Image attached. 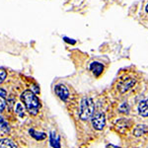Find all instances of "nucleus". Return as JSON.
<instances>
[{"label": "nucleus", "mask_w": 148, "mask_h": 148, "mask_svg": "<svg viewBox=\"0 0 148 148\" xmlns=\"http://www.w3.org/2000/svg\"><path fill=\"white\" fill-rule=\"evenodd\" d=\"M90 70L95 74V76H100L104 71V65L100 62H92L90 65Z\"/></svg>", "instance_id": "obj_7"}, {"label": "nucleus", "mask_w": 148, "mask_h": 148, "mask_svg": "<svg viewBox=\"0 0 148 148\" xmlns=\"http://www.w3.org/2000/svg\"><path fill=\"white\" fill-rule=\"evenodd\" d=\"M107 147H108V148H120V147H118V146H114V145H112V144H109Z\"/></svg>", "instance_id": "obj_19"}, {"label": "nucleus", "mask_w": 148, "mask_h": 148, "mask_svg": "<svg viewBox=\"0 0 148 148\" xmlns=\"http://www.w3.org/2000/svg\"><path fill=\"white\" fill-rule=\"evenodd\" d=\"M0 130H3L4 132H9L10 131V126L9 123L4 120L2 116H0Z\"/></svg>", "instance_id": "obj_11"}, {"label": "nucleus", "mask_w": 148, "mask_h": 148, "mask_svg": "<svg viewBox=\"0 0 148 148\" xmlns=\"http://www.w3.org/2000/svg\"><path fill=\"white\" fill-rule=\"evenodd\" d=\"M145 11H146V12H147V13H148V4H147V6H146V7H145Z\"/></svg>", "instance_id": "obj_20"}, {"label": "nucleus", "mask_w": 148, "mask_h": 148, "mask_svg": "<svg viewBox=\"0 0 148 148\" xmlns=\"http://www.w3.org/2000/svg\"><path fill=\"white\" fill-rule=\"evenodd\" d=\"M21 101L24 103L27 111L33 116L38 114L40 107H42L39 98L31 90H26L23 92V94L21 95Z\"/></svg>", "instance_id": "obj_1"}, {"label": "nucleus", "mask_w": 148, "mask_h": 148, "mask_svg": "<svg viewBox=\"0 0 148 148\" xmlns=\"http://www.w3.org/2000/svg\"><path fill=\"white\" fill-rule=\"evenodd\" d=\"M92 125L95 130H102L106 125V116L103 113H97L92 116Z\"/></svg>", "instance_id": "obj_3"}, {"label": "nucleus", "mask_w": 148, "mask_h": 148, "mask_svg": "<svg viewBox=\"0 0 148 148\" xmlns=\"http://www.w3.org/2000/svg\"><path fill=\"white\" fill-rule=\"evenodd\" d=\"M138 113L142 116H148V99L141 101L138 105Z\"/></svg>", "instance_id": "obj_8"}, {"label": "nucleus", "mask_w": 148, "mask_h": 148, "mask_svg": "<svg viewBox=\"0 0 148 148\" xmlns=\"http://www.w3.org/2000/svg\"><path fill=\"white\" fill-rule=\"evenodd\" d=\"M134 84H135L134 79H132V78H127V79L121 81L120 84L118 85V87H119V89H120L121 93H125L127 91V90H130Z\"/></svg>", "instance_id": "obj_5"}, {"label": "nucleus", "mask_w": 148, "mask_h": 148, "mask_svg": "<svg viewBox=\"0 0 148 148\" xmlns=\"http://www.w3.org/2000/svg\"><path fill=\"white\" fill-rule=\"evenodd\" d=\"M7 95V92L5 91L4 89H2V88H0V96L1 97H6Z\"/></svg>", "instance_id": "obj_17"}, {"label": "nucleus", "mask_w": 148, "mask_h": 148, "mask_svg": "<svg viewBox=\"0 0 148 148\" xmlns=\"http://www.w3.org/2000/svg\"><path fill=\"white\" fill-rule=\"evenodd\" d=\"M15 113L18 114L19 116L23 118L24 116V108L22 106V103H17L15 107Z\"/></svg>", "instance_id": "obj_13"}, {"label": "nucleus", "mask_w": 148, "mask_h": 148, "mask_svg": "<svg viewBox=\"0 0 148 148\" xmlns=\"http://www.w3.org/2000/svg\"><path fill=\"white\" fill-rule=\"evenodd\" d=\"M49 143L52 148H61L60 137L56 131H51L49 133Z\"/></svg>", "instance_id": "obj_6"}, {"label": "nucleus", "mask_w": 148, "mask_h": 148, "mask_svg": "<svg viewBox=\"0 0 148 148\" xmlns=\"http://www.w3.org/2000/svg\"><path fill=\"white\" fill-rule=\"evenodd\" d=\"M0 148H18L17 144L9 138L0 139Z\"/></svg>", "instance_id": "obj_9"}, {"label": "nucleus", "mask_w": 148, "mask_h": 148, "mask_svg": "<svg viewBox=\"0 0 148 148\" xmlns=\"http://www.w3.org/2000/svg\"><path fill=\"white\" fill-rule=\"evenodd\" d=\"M29 133H30L31 136L34 137L36 140H44L47 138V134L45 132H38V131H36L35 130H33V128H31V130H29Z\"/></svg>", "instance_id": "obj_10"}, {"label": "nucleus", "mask_w": 148, "mask_h": 148, "mask_svg": "<svg viewBox=\"0 0 148 148\" xmlns=\"http://www.w3.org/2000/svg\"><path fill=\"white\" fill-rule=\"evenodd\" d=\"M120 111L121 113H125V114H128L130 113V107L126 103H123L120 106Z\"/></svg>", "instance_id": "obj_14"}, {"label": "nucleus", "mask_w": 148, "mask_h": 148, "mask_svg": "<svg viewBox=\"0 0 148 148\" xmlns=\"http://www.w3.org/2000/svg\"><path fill=\"white\" fill-rule=\"evenodd\" d=\"M146 132V126L145 125H137L136 128L133 131V133L135 134V136H140L143 133Z\"/></svg>", "instance_id": "obj_12"}, {"label": "nucleus", "mask_w": 148, "mask_h": 148, "mask_svg": "<svg viewBox=\"0 0 148 148\" xmlns=\"http://www.w3.org/2000/svg\"><path fill=\"white\" fill-rule=\"evenodd\" d=\"M63 40H65V42H69V44H72V45H75V40H72V39H71V40H70V39H68V38L64 37V38H63Z\"/></svg>", "instance_id": "obj_18"}, {"label": "nucleus", "mask_w": 148, "mask_h": 148, "mask_svg": "<svg viewBox=\"0 0 148 148\" xmlns=\"http://www.w3.org/2000/svg\"><path fill=\"white\" fill-rule=\"evenodd\" d=\"M95 106L94 102L91 98L85 97L82 99L80 104V111H79V118L82 121H88L92 119L94 116Z\"/></svg>", "instance_id": "obj_2"}, {"label": "nucleus", "mask_w": 148, "mask_h": 148, "mask_svg": "<svg viewBox=\"0 0 148 148\" xmlns=\"http://www.w3.org/2000/svg\"><path fill=\"white\" fill-rule=\"evenodd\" d=\"M54 92L57 95V97L63 102H66L69 97V91L66 88V86H64L62 84L56 85V88H54Z\"/></svg>", "instance_id": "obj_4"}, {"label": "nucleus", "mask_w": 148, "mask_h": 148, "mask_svg": "<svg viewBox=\"0 0 148 148\" xmlns=\"http://www.w3.org/2000/svg\"><path fill=\"white\" fill-rule=\"evenodd\" d=\"M7 77V73L4 69H0V84L6 79Z\"/></svg>", "instance_id": "obj_16"}, {"label": "nucleus", "mask_w": 148, "mask_h": 148, "mask_svg": "<svg viewBox=\"0 0 148 148\" xmlns=\"http://www.w3.org/2000/svg\"><path fill=\"white\" fill-rule=\"evenodd\" d=\"M6 100H5V97H1L0 96V113L3 112L5 110V107H6Z\"/></svg>", "instance_id": "obj_15"}]
</instances>
